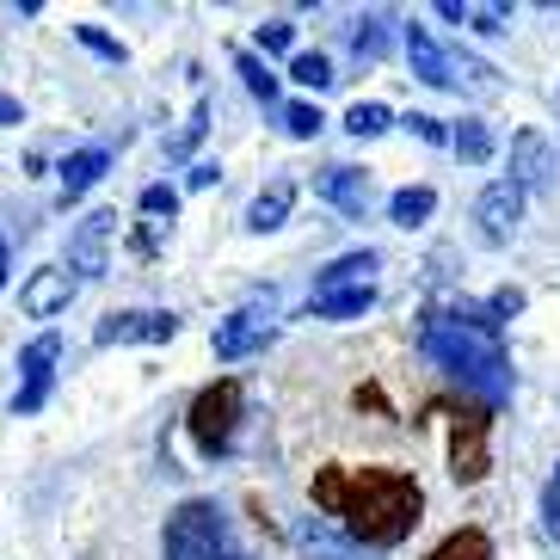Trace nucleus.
Returning <instances> with one entry per match:
<instances>
[{
	"label": "nucleus",
	"mask_w": 560,
	"mask_h": 560,
	"mask_svg": "<svg viewBox=\"0 0 560 560\" xmlns=\"http://www.w3.org/2000/svg\"><path fill=\"white\" fill-rule=\"evenodd\" d=\"M314 505L339 517L351 542L376 548H400L419 529L425 517V493H419V480L400 475V468H320L314 475Z\"/></svg>",
	"instance_id": "nucleus-1"
},
{
	"label": "nucleus",
	"mask_w": 560,
	"mask_h": 560,
	"mask_svg": "<svg viewBox=\"0 0 560 560\" xmlns=\"http://www.w3.org/2000/svg\"><path fill=\"white\" fill-rule=\"evenodd\" d=\"M419 358L431 370H444L450 382H462L468 395H480V407H505L511 400V358L499 339V320L487 308H431L419 320Z\"/></svg>",
	"instance_id": "nucleus-2"
},
{
	"label": "nucleus",
	"mask_w": 560,
	"mask_h": 560,
	"mask_svg": "<svg viewBox=\"0 0 560 560\" xmlns=\"http://www.w3.org/2000/svg\"><path fill=\"white\" fill-rule=\"evenodd\" d=\"M166 560H253V555L234 542L229 511L215 499H185L166 517Z\"/></svg>",
	"instance_id": "nucleus-3"
},
{
	"label": "nucleus",
	"mask_w": 560,
	"mask_h": 560,
	"mask_svg": "<svg viewBox=\"0 0 560 560\" xmlns=\"http://www.w3.org/2000/svg\"><path fill=\"white\" fill-rule=\"evenodd\" d=\"M241 382L234 376H222V382H210L198 400H191V412H185V431H191V444H198V456H229V444H234V425H241Z\"/></svg>",
	"instance_id": "nucleus-4"
},
{
	"label": "nucleus",
	"mask_w": 560,
	"mask_h": 560,
	"mask_svg": "<svg viewBox=\"0 0 560 560\" xmlns=\"http://www.w3.org/2000/svg\"><path fill=\"white\" fill-rule=\"evenodd\" d=\"M487 438H493V407H456V419H450V475L462 487L487 480V468H493Z\"/></svg>",
	"instance_id": "nucleus-5"
},
{
	"label": "nucleus",
	"mask_w": 560,
	"mask_h": 560,
	"mask_svg": "<svg viewBox=\"0 0 560 560\" xmlns=\"http://www.w3.org/2000/svg\"><path fill=\"white\" fill-rule=\"evenodd\" d=\"M278 339V320H271V290H265L259 302H247V308H234L229 320H215V332H210V351L222 363H241V358H253V351H265Z\"/></svg>",
	"instance_id": "nucleus-6"
},
{
	"label": "nucleus",
	"mask_w": 560,
	"mask_h": 560,
	"mask_svg": "<svg viewBox=\"0 0 560 560\" xmlns=\"http://www.w3.org/2000/svg\"><path fill=\"white\" fill-rule=\"evenodd\" d=\"M56 358H62V332H37L32 346L19 351V395H13V412L19 419H32V412H44V400H50L56 388Z\"/></svg>",
	"instance_id": "nucleus-7"
},
{
	"label": "nucleus",
	"mask_w": 560,
	"mask_h": 560,
	"mask_svg": "<svg viewBox=\"0 0 560 560\" xmlns=\"http://www.w3.org/2000/svg\"><path fill=\"white\" fill-rule=\"evenodd\" d=\"M179 332V314L166 308H124V314H105L100 320V346H166Z\"/></svg>",
	"instance_id": "nucleus-8"
},
{
	"label": "nucleus",
	"mask_w": 560,
	"mask_h": 560,
	"mask_svg": "<svg viewBox=\"0 0 560 560\" xmlns=\"http://www.w3.org/2000/svg\"><path fill=\"white\" fill-rule=\"evenodd\" d=\"M517 222H524V191L511 179H493L487 191L475 198V229L487 247H505L511 234H517Z\"/></svg>",
	"instance_id": "nucleus-9"
},
{
	"label": "nucleus",
	"mask_w": 560,
	"mask_h": 560,
	"mask_svg": "<svg viewBox=\"0 0 560 560\" xmlns=\"http://www.w3.org/2000/svg\"><path fill=\"white\" fill-rule=\"evenodd\" d=\"M112 234H117V215L112 210H93L81 229L68 234V271H81V278H105V265H112Z\"/></svg>",
	"instance_id": "nucleus-10"
},
{
	"label": "nucleus",
	"mask_w": 560,
	"mask_h": 560,
	"mask_svg": "<svg viewBox=\"0 0 560 560\" xmlns=\"http://www.w3.org/2000/svg\"><path fill=\"white\" fill-rule=\"evenodd\" d=\"M296 555L302 560H382L376 548H363V542H351L339 524H327V517H296Z\"/></svg>",
	"instance_id": "nucleus-11"
},
{
	"label": "nucleus",
	"mask_w": 560,
	"mask_h": 560,
	"mask_svg": "<svg viewBox=\"0 0 560 560\" xmlns=\"http://www.w3.org/2000/svg\"><path fill=\"white\" fill-rule=\"evenodd\" d=\"M555 173H560V161H555V149H548L542 130L511 136V185H517V191H548Z\"/></svg>",
	"instance_id": "nucleus-12"
},
{
	"label": "nucleus",
	"mask_w": 560,
	"mask_h": 560,
	"mask_svg": "<svg viewBox=\"0 0 560 560\" xmlns=\"http://www.w3.org/2000/svg\"><path fill=\"white\" fill-rule=\"evenodd\" d=\"M68 302H74V278L68 271H32V278L19 283V308L32 314V320H50V314H62Z\"/></svg>",
	"instance_id": "nucleus-13"
},
{
	"label": "nucleus",
	"mask_w": 560,
	"mask_h": 560,
	"mask_svg": "<svg viewBox=\"0 0 560 560\" xmlns=\"http://www.w3.org/2000/svg\"><path fill=\"white\" fill-rule=\"evenodd\" d=\"M314 191H320L339 215L370 210V173H358V166H327V173H314Z\"/></svg>",
	"instance_id": "nucleus-14"
},
{
	"label": "nucleus",
	"mask_w": 560,
	"mask_h": 560,
	"mask_svg": "<svg viewBox=\"0 0 560 560\" xmlns=\"http://www.w3.org/2000/svg\"><path fill=\"white\" fill-rule=\"evenodd\" d=\"M407 62H412V74H419L425 86H462L456 68H450V50L425 32V25H407Z\"/></svg>",
	"instance_id": "nucleus-15"
},
{
	"label": "nucleus",
	"mask_w": 560,
	"mask_h": 560,
	"mask_svg": "<svg viewBox=\"0 0 560 560\" xmlns=\"http://www.w3.org/2000/svg\"><path fill=\"white\" fill-rule=\"evenodd\" d=\"M105 173H112V149H105V142H93V149H81V154H68V161H62V203L86 198Z\"/></svg>",
	"instance_id": "nucleus-16"
},
{
	"label": "nucleus",
	"mask_w": 560,
	"mask_h": 560,
	"mask_svg": "<svg viewBox=\"0 0 560 560\" xmlns=\"http://www.w3.org/2000/svg\"><path fill=\"white\" fill-rule=\"evenodd\" d=\"M290 203H296V179H271L259 198L247 203V229H253V234L283 229V222H290Z\"/></svg>",
	"instance_id": "nucleus-17"
},
{
	"label": "nucleus",
	"mask_w": 560,
	"mask_h": 560,
	"mask_svg": "<svg viewBox=\"0 0 560 560\" xmlns=\"http://www.w3.org/2000/svg\"><path fill=\"white\" fill-rule=\"evenodd\" d=\"M376 308V290L370 283H351V290H327V296H308V320H358V314Z\"/></svg>",
	"instance_id": "nucleus-18"
},
{
	"label": "nucleus",
	"mask_w": 560,
	"mask_h": 560,
	"mask_svg": "<svg viewBox=\"0 0 560 560\" xmlns=\"http://www.w3.org/2000/svg\"><path fill=\"white\" fill-rule=\"evenodd\" d=\"M438 19H450V25H468V32H511V7H462V0H438Z\"/></svg>",
	"instance_id": "nucleus-19"
},
{
	"label": "nucleus",
	"mask_w": 560,
	"mask_h": 560,
	"mask_svg": "<svg viewBox=\"0 0 560 560\" xmlns=\"http://www.w3.org/2000/svg\"><path fill=\"white\" fill-rule=\"evenodd\" d=\"M450 149H456V154H462V161H468V166H487V161H493V154H499V136L487 130L480 117H462L456 130H450Z\"/></svg>",
	"instance_id": "nucleus-20"
},
{
	"label": "nucleus",
	"mask_w": 560,
	"mask_h": 560,
	"mask_svg": "<svg viewBox=\"0 0 560 560\" xmlns=\"http://www.w3.org/2000/svg\"><path fill=\"white\" fill-rule=\"evenodd\" d=\"M376 271V253H346V259H332L320 278H314V296H327V290H351V283H370Z\"/></svg>",
	"instance_id": "nucleus-21"
},
{
	"label": "nucleus",
	"mask_w": 560,
	"mask_h": 560,
	"mask_svg": "<svg viewBox=\"0 0 560 560\" xmlns=\"http://www.w3.org/2000/svg\"><path fill=\"white\" fill-rule=\"evenodd\" d=\"M431 210H438V191L431 185H400L395 198H388V222H400V229H419Z\"/></svg>",
	"instance_id": "nucleus-22"
},
{
	"label": "nucleus",
	"mask_w": 560,
	"mask_h": 560,
	"mask_svg": "<svg viewBox=\"0 0 560 560\" xmlns=\"http://www.w3.org/2000/svg\"><path fill=\"white\" fill-rule=\"evenodd\" d=\"M388 44H395V37H388V19L382 13H363L358 25H351V56H358V62H382Z\"/></svg>",
	"instance_id": "nucleus-23"
},
{
	"label": "nucleus",
	"mask_w": 560,
	"mask_h": 560,
	"mask_svg": "<svg viewBox=\"0 0 560 560\" xmlns=\"http://www.w3.org/2000/svg\"><path fill=\"white\" fill-rule=\"evenodd\" d=\"M425 560H493V542H487V529H450Z\"/></svg>",
	"instance_id": "nucleus-24"
},
{
	"label": "nucleus",
	"mask_w": 560,
	"mask_h": 560,
	"mask_svg": "<svg viewBox=\"0 0 560 560\" xmlns=\"http://www.w3.org/2000/svg\"><path fill=\"white\" fill-rule=\"evenodd\" d=\"M290 81L296 86H308V93H327L339 74H332V62L320 50H302V56H290Z\"/></svg>",
	"instance_id": "nucleus-25"
},
{
	"label": "nucleus",
	"mask_w": 560,
	"mask_h": 560,
	"mask_svg": "<svg viewBox=\"0 0 560 560\" xmlns=\"http://www.w3.org/2000/svg\"><path fill=\"white\" fill-rule=\"evenodd\" d=\"M388 124H395V112H388V105H376V100H358V105L346 112V130L358 136V142H370V136H382Z\"/></svg>",
	"instance_id": "nucleus-26"
},
{
	"label": "nucleus",
	"mask_w": 560,
	"mask_h": 560,
	"mask_svg": "<svg viewBox=\"0 0 560 560\" xmlns=\"http://www.w3.org/2000/svg\"><path fill=\"white\" fill-rule=\"evenodd\" d=\"M234 68H241V81H247V93H253V100L278 105V74H271V68H265L259 56H253V50H241V56H234Z\"/></svg>",
	"instance_id": "nucleus-27"
},
{
	"label": "nucleus",
	"mask_w": 560,
	"mask_h": 560,
	"mask_svg": "<svg viewBox=\"0 0 560 560\" xmlns=\"http://www.w3.org/2000/svg\"><path fill=\"white\" fill-rule=\"evenodd\" d=\"M283 130L296 136V142H314V136L327 130V117H320V105L296 100V105H283Z\"/></svg>",
	"instance_id": "nucleus-28"
},
{
	"label": "nucleus",
	"mask_w": 560,
	"mask_h": 560,
	"mask_svg": "<svg viewBox=\"0 0 560 560\" xmlns=\"http://www.w3.org/2000/svg\"><path fill=\"white\" fill-rule=\"evenodd\" d=\"M203 130H210V100H198V112H191V124H185V130L173 136V142H166V154H173V161H185V154H191V149L203 142Z\"/></svg>",
	"instance_id": "nucleus-29"
},
{
	"label": "nucleus",
	"mask_w": 560,
	"mask_h": 560,
	"mask_svg": "<svg viewBox=\"0 0 560 560\" xmlns=\"http://www.w3.org/2000/svg\"><path fill=\"white\" fill-rule=\"evenodd\" d=\"M74 37H81V50H93V56H105V62H124V44H117L112 32H100V25H74Z\"/></svg>",
	"instance_id": "nucleus-30"
},
{
	"label": "nucleus",
	"mask_w": 560,
	"mask_h": 560,
	"mask_svg": "<svg viewBox=\"0 0 560 560\" xmlns=\"http://www.w3.org/2000/svg\"><path fill=\"white\" fill-rule=\"evenodd\" d=\"M142 215H154V222H173V215H179V191H173V185H142Z\"/></svg>",
	"instance_id": "nucleus-31"
},
{
	"label": "nucleus",
	"mask_w": 560,
	"mask_h": 560,
	"mask_svg": "<svg viewBox=\"0 0 560 560\" xmlns=\"http://www.w3.org/2000/svg\"><path fill=\"white\" fill-rule=\"evenodd\" d=\"M290 44H296V25H290V19H271V25H259V50H265V56H290Z\"/></svg>",
	"instance_id": "nucleus-32"
},
{
	"label": "nucleus",
	"mask_w": 560,
	"mask_h": 560,
	"mask_svg": "<svg viewBox=\"0 0 560 560\" xmlns=\"http://www.w3.org/2000/svg\"><path fill=\"white\" fill-rule=\"evenodd\" d=\"M407 130L419 136V142H431V149H444V142H450V130H444V124H438L431 112H412V117H407Z\"/></svg>",
	"instance_id": "nucleus-33"
},
{
	"label": "nucleus",
	"mask_w": 560,
	"mask_h": 560,
	"mask_svg": "<svg viewBox=\"0 0 560 560\" xmlns=\"http://www.w3.org/2000/svg\"><path fill=\"white\" fill-rule=\"evenodd\" d=\"M517 308H524V290H493V302H487V314H493V320H511Z\"/></svg>",
	"instance_id": "nucleus-34"
},
{
	"label": "nucleus",
	"mask_w": 560,
	"mask_h": 560,
	"mask_svg": "<svg viewBox=\"0 0 560 560\" xmlns=\"http://www.w3.org/2000/svg\"><path fill=\"white\" fill-rule=\"evenodd\" d=\"M215 179H222V166H215V161H198L191 173H185V185H191V191H210Z\"/></svg>",
	"instance_id": "nucleus-35"
},
{
	"label": "nucleus",
	"mask_w": 560,
	"mask_h": 560,
	"mask_svg": "<svg viewBox=\"0 0 560 560\" xmlns=\"http://www.w3.org/2000/svg\"><path fill=\"white\" fill-rule=\"evenodd\" d=\"M542 529L560 542V487H548V493H542Z\"/></svg>",
	"instance_id": "nucleus-36"
},
{
	"label": "nucleus",
	"mask_w": 560,
	"mask_h": 560,
	"mask_svg": "<svg viewBox=\"0 0 560 560\" xmlns=\"http://www.w3.org/2000/svg\"><path fill=\"white\" fill-rule=\"evenodd\" d=\"M0 124H25V112H19L13 93H0Z\"/></svg>",
	"instance_id": "nucleus-37"
},
{
	"label": "nucleus",
	"mask_w": 560,
	"mask_h": 560,
	"mask_svg": "<svg viewBox=\"0 0 560 560\" xmlns=\"http://www.w3.org/2000/svg\"><path fill=\"white\" fill-rule=\"evenodd\" d=\"M0 290H7V241H0Z\"/></svg>",
	"instance_id": "nucleus-38"
},
{
	"label": "nucleus",
	"mask_w": 560,
	"mask_h": 560,
	"mask_svg": "<svg viewBox=\"0 0 560 560\" xmlns=\"http://www.w3.org/2000/svg\"><path fill=\"white\" fill-rule=\"evenodd\" d=\"M548 487H560V468H555V480H548Z\"/></svg>",
	"instance_id": "nucleus-39"
}]
</instances>
